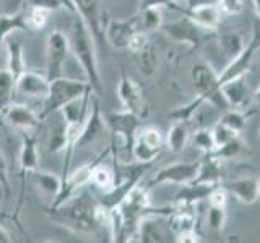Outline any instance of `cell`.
Masks as SVG:
<instances>
[{"label": "cell", "instance_id": "obj_1", "mask_svg": "<svg viewBox=\"0 0 260 243\" xmlns=\"http://www.w3.org/2000/svg\"><path fill=\"white\" fill-rule=\"evenodd\" d=\"M72 24L69 29V44L70 52L75 55L80 67L83 68L86 81L91 85L96 94L101 93V76L98 68V47L93 32L89 31L88 24L78 13H72Z\"/></svg>", "mask_w": 260, "mask_h": 243}, {"label": "cell", "instance_id": "obj_2", "mask_svg": "<svg viewBox=\"0 0 260 243\" xmlns=\"http://www.w3.org/2000/svg\"><path fill=\"white\" fill-rule=\"evenodd\" d=\"M96 206L98 201L80 191L62 205L47 208L46 213L55 222L75 233H94L101 227L96 219Z\"/></svg>", "mask_w": 260, "mask_h": 243}, {"label": "cell", "instance_id": "obj_3", "mask_svg": "<svg viewBox=\"0 0 260 243\" xmlns=\"http://www.w3.org/2000/svg\"><path fill=\"white\" fill-rule=\"evenodd\" d=\"M88 93H94L91 85L88 81H78V79H70L65 76H59L51 81L49 86V93L44 97V105L41 110L39 117L41 120H46L51 117L52 113L60 112L62 107H65L72 101L80 99L81 96Z\"/></svg>", "mask_w": 260, "mask_h": 243}, {"label": "cell", "instance_id": "obj_4", "mask_svg": "<svg viewBox=\"0 0 260 243\" xmlns=\"http://www.w3.org/2000/svg\"><path fill=\"white\" fill-rule=\"evenodd\" d=\"M192 86L197 93V99L202 104H210L218 110L230 109L224 96L221 93V86L218 83V71L207 62H197L190 68Z\"/></svg>", "mask_w": 260, "mask_h": 243}, {"label": "cell", "instance_id": "obj_5", "mask_svg": "<svg viewBox=\"0 0 260 243\" xmlns=\"http://www.w3.org/2000/svg\"><path fill=\"white\" fill-rule=\"evenodd\" d=\"M73 13H78L93 32L98 44L106 43V26L109 23V15L103 0H70Z\"/></svg>", "mask_w": 260, "mask_h": 243}, {"label": "cell", "instance_id": "obj_6", "mask_svg": "<svg viewBox=\"0 0 260 243\" xmlns=\"http://www.w3.org/2000/svg\"><path fill=\"white\" fill-rule=\"evenodd\" d=\"M69 54V36L60 29H54L47 36L46 43V76L51 81L59 76H63V68L65 63H67Z\"/></svg>", "mask_w": 260, "mask_h": 243}, {"label": "cell", "instance_id": "obj_7", "mask_svg": "<svg viewBox=\"0 0 260 243\" xmlns=\"http://www.w3.org/2000/svg\"><path fill=\"white\" fill-rule=\"evenodd\" d=\"M200 162H173V164L165 166L156 170V174L151 180L146 183V188L165 185V183H174V185H187L192 183L199 174Z\"/></svg>", "mask_w": 260, "mask_h": 243}, {"label": "cell", "instance_id": "obj_8", "mask_svg": "<svg viewBox=\"0 0 260 243\" xmlns=\"http://www.w3.org/2000/svg\"><path fill=\"white\" fill-rule=\"evenodd\" d=\"M106 133H108V122H106V118L101 113L100 101H98L96 97H91L89 112L77 140V149H83V148H88V146H93L94 143L101 141Z\"/></svg>", "mask_w": 260, "mask_h": 243}, {"label": "cell", "instance_id": "obj_9", "mask_svg": "<svg viewBox=\"0 0 260 243\" xmlns=\"http://www.w3.org/2000/svg\"><path fill=\"white\" fill-rule=\"evenodd\" d=\"M106 122L108 127L112 132L114 136H119L122 143H124V149L132 154V144L137 136L138 128L142 127L140 124V115H137L134 112L128 110H120V112H112L109 115H106Z\"/></svg>", "mask_w": 260, "mask_h": 243}, {"label": "cell", "instance_id": "obj_10", "mask_svg": "<svg viewBox=\"0 0 260 243\" xmlns=\"http://www.w3.org/2000/svg\"><path fill=\"white\" fill-rule=\"evenodd\" d=\"M117 97L124 110L134 112L137 115L142 117L143 107H145L143 89L134 78H130L125 73H122L117 83Z\"/></svg>", "mask_w": 260, "mask_h": 243}, {"label": "cell", "instance_id": "obj_11", "mask_svg": "<svg viewBox=\"0 0 260 243\" xmlns=\"http://www.w3.org/2000/svg\"><path fill=\"white\" fill-rule=\"evenodd\" d=\"M181 12L184 16H187L193 24H197L200 29H207V31H213L219 26L221 23V10L216 2L213 4H200V5H193V7H187L182 8L181 7H174Z\"/></svg>", "mask_w": 260, "mask_h": 243}, {"label": "cell", "instance_id": "obj_12", "mask_svg": "<svg viewBox=\"0 0 260 243\" xmlns=\"http://www.w3.org/2000/svg\"><path fill=\"white\" fill-rule=\"evenodd\" d=\"M161 31L165 32L168 37L179 44H189L190 47H197L202 40V29L193 24L187 16H184L182 20L171 21V23H162Z\"/></svg>", "mask_w": 260, "mask_h": 243}, {"label": "cell", "instance_id": "obj_13", "mask_svg": "<svg viewBox=\"0 0 260 243\" xmlns=\"http://www.w3.org/2000/svg\"><path fill=\"white\" fill-rule=\"evenodd\" d=\"M2 113L7 125H10L13 128H20L23 132H35V130H38L41 122H43L39 113H36L24 104L12 102L10 105H7Z\"/></svg>", "mask_w": 260, "mask_h": 243}, {"label": "cell", "instance_id": "obj_14", "mask_svg": "<svg viewBox=\"0 0 260 243\" xmlns=\"http://www.w3.org/2000/svg\"><path fill=\"white\" fill-rule=\"evenodd\" d=\"M51 79L46 75H39L36 71L24 70L16 76V93L32 99H44L49 93Z\"/></svg>", "mask_w": 260, "mask_h": 243}, {"label": "cell", "instance_id": "obj_15", "mask_svg": "<svg viewBox=\"0 0 260 243\" xmlns=\"http://www.w3.org/2000/svg\"><path fill=\"white\" fill-rule=\"evenodd\" d=\"M221 186H224L228 193L233 194L242 205H254L260 198V178L257 177L234 178V180L221 183Z\"/></svg>", "mask_w": 260, "mask_h": 243}, {"label": "cell", "instance_id": "obj_16", "mask_svg": "<svg viewBox=\"0 0 260 243\" xmlns=\"http://www.w3.org/2000/svg\"><path fill=\"white\" fill-rule=\"evenodd\" d=\"M168 217L166 214L161 213H153L145 216L140 224H138V241L145 243H161L169 240L171 229L165 227V224H161V219Z\"/></svg>", "mask_w": 260, "mask_h": 243}, {"label": "cell", "instance_id": "obj_17", "mask_svg": "<svg viewBox=\"0 0 260 243\" xmlns=\"http://www.w3.org/2000/svg\"><path fill=\"white\" fill-rule=\"evenodd\" d=\"M137 29L135 20H109L106 26V43L117 51H127L128 40Z\"/></svg>", "mask_w": 260, "mask_h": 243}, {"label": "cell", "instance_id": "obj_18", "mask_svg": "<svg viewBox=\"0 0 260 243\" xmlns=\"http://www.w3.org/2000/svg\"><path fill=\"white\" fill-rule=\"evenodd\" d=\"M18 160H20V170L23 177L26 174H32L38 169L39 151H38V138L35 132H23Z\"/></svg>", "mask_w": 260, "mask_h": 243}, {"label": "cell", "instance_id": "obj_19", "mask_svg": "<svg viewBox=\"0 0 260 243\" xmlns=\"http://www.w3.org/2000/svg\"><path fill=\"white\" fill-rule=\"evenodd\" d=\"M246 76L247 75H242L221 85V93L228 105L233 109H241L249 101V83Z\"/></svg>", "mask_w": 260, "mask_h": 243}, {"label": "cell", "instance_id": "obj_20", "mask_svg": "<svg viewBox=\"0 0 260 243\" xmlns=\"http://www.w3.org/2000/svg\"><path fill=\"white\" fill-rule=\"evenodd\" d=\"M134 20H135L137 29L146 32V34L151 31L161 29L162 23H165V18H162V7L151 5V7L138 8L137 15L134 16Z\"/></svg>", "mask_w": 260, "mask_h": 243}, {"label": "cell", "instance_id": "obj_21", "mask_svg": "<svg viewBox=\"0 0 260 243\" xmlns=\"http://www.w3.org/2000/svg\"><path fill=\"white\" fill-rule=\"evenodd\" d=\"M218 185H211V183H187L181 185V190L176 193V205H189L195 206L199 201L207 199L210 191Z\"/></svg>", "mask_w": 260, "mask_h": 243}, {"label": "cell", "instance_id": "obj_22", "mask_svg": "<svg viewBox=\"0 0 260 243\" xmlns=\"http://www.w3.org/2000/svg\"><path fill=\"white\" fill-rule=\"evenodd\" d=\"M21 29H28L26 24V10L20 8L18 12L13 13H4L0 15V51H2L5 39L15 31H21Z\"/></svg>", "mask_w": 260, "mask_h": 243}, {"label": "cell", "instance_id": "obj_23", "mask_svg": "<svg viewBox=\"0 0 260 243\" xmlns=\"http://www.w3.org/2000/svg\"><path fill=\"white\" fill-rule=\"evenodd\" d=\"M189 124L190 122L176 120L173 127L169 128V132L166 135V146L171 152L179 154L185 149V146L189 143V138H190Z\"/></svg>", "mask_w": 260, "mask_h": 243}, {"label": "cell", "instance_id": "obj_24", "mask_svg": "<svg viewBox=\"0 0 260 243\" xmlns=\"http://www.w3.org/2000/svg\"><path fill=\"white\" fill-rule=\"evenodd\" d=\"M205 159L200 160L199 174L193 182L197 183H211V185H219L221 183V160L216 159L213 154H205Z\"/></svg>", "mask_w": 260, "mask_h": 243}, {"label": "cell", "instance_id": "obj_25", "mask_svg": "<svg viewBox=\"0 0 260 243\" xmlns=\"http://www.w3.org/2000/svg\"><path fill=\"white\" fill-rule=\"evenodd\" d=\"M32 180H35V185L39 188V191H43L46 196L52 201L59 196V193L62 190V178L55 174L51 172H43V170H35L32 172Z\"/></svg>", "mask_w": 260, "mask_h": 243}, {"label": "cell", "instance_id": "obj_26", "mask_svg": "<svg viewBox=\"0 0 260 243\" xmlns=\"http://www.w3.org/2000/svg\"><path fill=\"white\" fill-rule=\"evenodd\" d=\"M5 49H7V68L10 70L15 76L21 75V73L26 70L21 43L18 39H10V40H7Z\"/></svg>", "mask_w": 260, "mask_h": 243}, {"label": "cell", "instance_id": "obj_27", "mask_svg": "<svg viewBox=\"0 0 260 243\" xmlns=\"http://www.w3.org/2000/svg\"><path fill=\"white\" fill-rule=\"evenodd\" d=\"M91 183L96 186L98 190H101L103 193L111 191L117 183V174L114 172V169L109 166H104L101 162H98L93 169L91 175Z\"/></svg>", "mask_w": 260, "mask_h": 243}, {"label": "cell", "instance_id": "obj_28", "mask_svg": "<svg viewBox=\"0 0 260 243\" xmlns=\"http://www.w3.org/2000/svg\"><path fill=\"white\" fill-rule=\"evenodd\" d=\"M13 93H16V76L8 68H0V112L12 104Z\"/></svg>", "mask_w": 260, "mask_h": 243}, {"label": "cell", "instance_id": "obj_29", "mask_svg": "<svg viewBox=\"0 0 260 243\" xmlns=\"http://www.w3.org/2000/svg\"><path fill=\"white\" fill-rule=\"evenodd\" d=\"M159 149H154L151 146L146 144L143 140L135 136L132 144V157L138 164H151V162L159 156Z\"/></svg>", "mask_w": 260, "mask_h": 243}, {"label": "cell", "instance_id": "obj_30", "mask_svg": "<svg viewBox=\"0 0 260 243\" xmlns=\"http://www.w3.org/2000/svg\"><path fill=\"white\" fill-rule=\"evenodd\" d=\"M244 151V143L241 141L239 136H236L234 140L228 141L221 146H218V148L211 152L216 159L219 160H230V159H236L239 157Z\"/></svg>", "mask_w": 260, "mask_h": 243}, {"label": "cell", "instance_id": "obj_31", "mask_svg": "<svg viewBox=\"0 0 260 243\" xmlns=\"http://www.w3.org/2000/svg\"><path fill=\"white\" fill-rule=\"evenodd\" d=\"M219 46H221L223 52L230 57V60H231L246 47V43H244V39L239 32H228V34L221 36V39H219Z\"/></svg>", "mask_w": 260, "mask_h": 243}, {"label": "cell", "instance_id": "obj_32", "mask_svg": "<svg viewBox=\"0 0 260 243\" xmlns=\"http://www.w3.org/2000/svg\"><path fill=\"white\" fill-rule=\"evenodd\" d=\"M219 120H221L224 125L230 127L231 130H234L236 133H239V135L244 132V130H246V125H247V115H246V113H242L239 109H233V107L226 109Z\"/></svg>", "mask_w": 260, "mask_h": 243}, {"label": "cell", "instance_id": "obj_33", "mask_svg": "<svg viewBox=\"0 0 260 243\" xmlns=\"http://www.w3.org/2000/svg\"><path fill=\"white\" fill-rule=\"evenodd\" d=\"M192 141L203 154H211L216 149V143L211 128H199L192 133Z\"/></svg>", "mask_w": 260, "mask_h": 243}, {"label": "cell", "instance_id": "obj_34", "mask_svg": "<svg viewBox=\"0 0 260 243\" xmlns=\"http://www.w3.org/2000/svg\"><path fill=\"white\" fill-rule=\"evenodd\" d=\"M24 4L29 8H39L44 12H59V10H69L73 13V5L70 0H24Z\"/></svg>", "mask_w": 260, "mask_h": 243}, {"label": "cell", "instance_id": "obj_35", "mask_svg": "<svg viewBox=\"0 0 260 243\" xmlns=\"http://www.w3.org/2000/svg\"><path fill=\"white\" fill-rule=\"evenodd\" d=\"M137 136L143 140L148 146L154 149H162V146H165V136H162L161 130L156 128V127H151V125H146V127H140L137 132Z\"/></svg>", "mask_w": 260, "mask_h": 243}, {"label": "cell", "instance_id": "obj_36", "mask_svg": "<svg viewBox=\"0 0 260 243\" xmlns=\"http://www.w3.org/2000/svg\"><path fill=\"white\" fill-rule=\"evenodd\" d=\"M226 219H228V214H226V208H221V206H213L210 205L208 206V211H207V224L208 227L213 232L219 233L224 230V224H226Z\"/></svg>", "mask_w": 260, "mask_h": 243}, {"label": "cell", "instance_id": "obj_37", "mask_svg": "<svg viewBox=\"0 0 260 243\" xmlns=\"http://www.w3.org/2000/svg\"><path fill=\"white\" fill-rule=\"evenodd\" d=\"M137 59H138V68H140L142 75L153 76V73L156 71V63H158L156 55H154L153 49L148 46L143 52L137 54Z\"/></svg>", "mask_w": 260, "mask_h": 243}, {"label": "cell", "instance_id": "obj_38", "mask_svg": "<svg viewBox=\"0 0 260 243\" xmlns=\"http://www.w3.org/2000/svg\"><path fill=\"white\" fill-rule=\"evenodd\" d=\"M47 148L51 152L65 151V148H67V133H65V125L57 127L54 132H51V136H49V141H47Z\"/></svg>", "mask_w": 260, "mask_h": 243}, {"label": "cell", "instance_id": "obj_39", "mask_svg": "<svg viewBox=\"0 0 260 243\" xmlns=\"http://www.w3.org/2000/svg\"><path fill=\"white\" fill-rule=\"evenodd\" d=\"M211 133H213V138H215V143H216V148L218 146H221L228 141L234 140L236 136H239V133H236L234 130H231L228 125H224L221 120H218L215 127L211 128Z\"/></svg>", "mask_w": 260, "mask_h": 243}, {"label": "cell", "instance_id": "obj_40", "mask_svg": "<svg viewBox=\"0 0 260 243\" xmlns=\"http://www.w3.org/2000/svg\"><path fill=\"white\" fill-rule=\"evenodd\" d=\"M47 23V12L39 8L26 7V24L28 29H43Z\"/></svg>", "mask_w": 260, "mask_h": 243}, {"label": "cell", "instance_id": "obj_41", "mask_svg": "<svg viewBox=\"0 0 260 243\" xmlns=\"http://www.w3.org/2000/svg\"><path fill=\"white\" fill-rule=\"evenodd\" d=\"M181 2H185L187 7H193V5H200V4H213L218 0H138V8L143 7H151V5H159V7H173Z\"/></svg>", "mask_w": 260, "mask_h": 243}, {"label": "cell", "instance_id": "obj_42", "mask_svg": "<svg viewBox=\"0 0 260 243\" xmlns=\"http://www.w3.org/2000/svg\"><path fill=\"white\" fill-rule=\"evenodd\" d=\"M148 47V36H146V32L143 31H135L132 37L128 40V46H127V51L132 52L134 55L143 52L145 49Z\"/></svg>", "mask_w": 260, "mask_h": 243}, {"label": "cell", "instance_id": "obj_43", "mask_svg": "<svg viewBox=\"0 0 260 243\" xmlns=\"http://www.w3.org/2000/svg\"><path fill=\"white\" fill-rule=\"evenodd\" d=\"M228 190L224 188V186H221V183H219L218 186H215L213 190L210 191L208 194V205H213V206H221V208H226L228 205Z\"/></svg>", "mask_w": 260, "mask_h": 243}, {"label": "cell", "instance_id": "obj_44", "mask_svg": "<svg viewBox=\"0 0 260 243\" xmlns=\"http://www.w3.org/2000/svg\"><path fill=\"white\" fill-rule=\"evenodd\" d=\"M218 7L223 15H238L242 12V0H218Z\"/></svg>", "mask_w": 260, "mask_h": 243}, {"label": "cell", "instance_id": "obj_45", "mask_svg": "<svg viewBox=\"0 0 260 243\" xmlns=\"http://www.w3.org/2000/svg\"><path fill=\"white\" fill-rule=\"evenodd\" d=\"M0 186L4 188L5 191V196L8 198L10 196V182H8V164H7V159L4 156L2 149H0Z\"/></svg>", "mask_w": 260, "mask_h": 243}, {"label": "cell", "instance_id": "obj_46", "mask_svg": "<svg viewBox=\"0 0 260 243\" xmlns=\"http://www.w3.org/2000/svg\"><path fill=\"white\" fill-rule=\"evenodd\" d=\"M177 243H199L200 241V235L197 233L195 229H187V230H181L176 233Z\"/></svg>", "mask_w": 260, "mask_h": 243}, {"label": "cell", "instance_id": "obj_47", "mask_svg": "<svg viewBox=\"0 0 260 243\" xmlns=\"http://www.w3.org/2000/svg\"><path fill=\"white\" fill-rule=\"evenodd\" d=\"M23 4H24V0H8V12L10 13L18 12Z\"/></svg>", "mask_w": 260, "mask_h": 243}, {"label": "cell", "instance_id": "obj_48", "mask_svg": "<svg viewBox=\"0 0 260 243\" xmlns=\"http://www.w3.org/2000/svg\"><path fill=\"white\" fill-rule=\"evenodd\" d=\"M13 238L10 237V233L7 232L4 225H0V243H12Z\"/></svg>", "mask_w": 260, "mask_h": 243}, {"label": "cell", "instance_id": "obj_49", "mask_svg": "<svg viewBox=\"0 0 260 243\" xmlns=\"http://www.w3.org/2000/svg\"><path fill=\"white\" fill-rule=\"evenodd\" d=\"M252 5H254V10L257 13V20H260V0H252Z\"/></svg>", "mask_w": 260, "mask_h": 243}, {"label": "cell", "instance_id": "obj_50", "mask_svg": "<svg viewBox=\"0 0 260 243\" xmlns=\"http://www.w3.org/2000/svg\"><path fill=\"white\" fill-rule=\"evenodd\" d=\"M254 101H255V104L260 107V85L257 86V89L254 91Z\"/></svg>", "mask_w": 260, "mask_h": 243}, {"label": "cell", "instance_id": "obj_51", "mask_svg": "<svg viewBox=\"0 0 260 243\" xmlns=\"http://www.w3.org/2000/svg\"><path fill=\"white\" fill-rule=\"evenodd\" d=\"M0 130H4V132L7 133V124H5V120H4V113L0 112Z\"/></svg>", "mask_w": 260, "mask_h": 243}, {"label": "cell", "instance_id": "obj_52", "mask_svg": "<svg viewBox=\"0 0 260 243\" xmlns=\"http://www.w3.org/2000/svg\"><path fill=\"white\" fill-rule=\"evenodd\" d=\"M258 136H260V132H258Z\"/></svg>", "mask_w": 260, "mask_h": 243}]
</instances>
